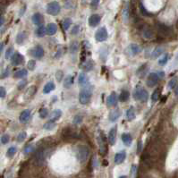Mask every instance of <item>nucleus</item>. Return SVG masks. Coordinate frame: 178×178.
Segmentation results:
<instances>
[{
    "instance_id": "obj_1",
    "label": "nucleus",
    "mask_w": 178,
    "mask_h": 178,
    "mask_svg": "<svg viewBox=\"0 0 178 178\" xmlns=\"http://www.w3.org/2000/svg\"><path fill=\"white\" fill-rule=\"evenodd\" d=\"M92 87L89 86V87H85L81 91L80 94H79V101L81 104L82 105H86L89 102L91 101L92 99Z\"/></svg>"
},
{
    "instance_id": "obj_2",
    "label": "nucleus",
    "mask_w": 178,
    "mask_h": 178,
    "mask_svg": "<svg viewBox=\"0 0 178 178\" xmlns=\"http://www.w3.org/2000/svg\"><path fill=\"white\" fill-rule=\"evenodd\" d=\"M133 98H134L135 100L146 102L149 99V94L148 92L142 86L137 85L136 88L134 89V91H133Z\"/></svg>"
},
{
    "instance_id": "obj_3",
    "label": "nucleus",
    "mask_w": 178,
    "mask_h": 178,
    "mask_svg": "<svg viewBox=\"0 0 178 178\" xmlns=\"http://www.w3.org/2000/svg\"><path fill=\"white\" fill-rule=\"evenodd\" d=\"M98 143L100 147V153L101 156H106L108 153V144L103 132H100L98 137Z\"/></svg>"
},
{
    "instance_id": "obj_4",
    "label": "nucleus",
    "mask_w": 178,
    "mask_h": 178,
    "mask_svg": "<svg viewBox=\"0 0 178 178\" xmlns=\"http://www.w3.org/2000/svg\"><path fill=\"white\" fill-rule=\"evenodd\" d=\"M60 10H61V7H60L59 3L57 1L50 2L47 6V13L50 15H53V16L57 15L60 13Z\"/></svg>"
},
{
    "instance_id": "obj_5",
    "label": "nucleus",
    "mask_w": 178,
    "mask_h": 178,
    "mask_svg": "<svg viewBox=\"0 0 178 178\" xmlns=\"http://www.w3.org/2000/svg\"><path fill=\"white\" fill-rule=\"evenodd\" d=\"M89 154H90V150H89L88 147L81 145L78 148L77 157H78V159H79L80 162H81V163L85 162L87 160L88 157H89Z\"/></svg>"
},
{
    "instance_id": "obj_6",
    "label": "nucleus",
    "mask_w": 178,
    "mask_h": 178,
    "mask_svg": "<svg viewBox=\"0 0 178 178\" xmlns=\"http://www.w3.org/2000/svg\"><path fill=\"white\" fill-rule=\"evenodd\" d=\"M45 158H46V151L44 148H40L39 150H38V151L35 154L34 157V161L35 164L37 166H42L45 162Z\"/></svg>"
},
{
    "instance_id": "obj_7",
    "label": "nucleus",
    "mask_w": 178,
    "mask_h": 178,
    "mask_svg": "<svg viewBox=\"0 0 178 178\" xmlns=\"http://www.w3.org/2000/svg\"><path fill=\"white\" fill-rule=\"evenodd\" d=\"M108 31L105 27H101L97 31H96V34H95V39L97 41L99 42H103L105 40H107L108 39Z\"/></svg>"
},
{
    "instance_id": "obj_8",
    "label": "nucleus",
    "mask_w": 178,
    "mask_h": 178,
    "mask_svg": "<svg viewBox=\"0 0 178 178\" xmlns=\"http://www.w3.org/2000/svg\"><path fill=\"white\" fill-rule=\"evenodd\" d=\"M24 62V57L23 55H21L20 53L16 52L13 55V57H11V64L15 66L20 65Z\"/></svg>"
},
{
    "instance_id": "obj_9",
    "label": "nucleus",
    "mask_w": 178,
    "mask_h": 178,
    "mask_svg": "<svg viewBox=\"0 0 178 178\" xmlns=\"http://www.w3.org/2000/svg\"><path fill=\"white\" fill-rule=\"evenodd\" d=\"M158 79H159V77L158 76V74L156 73H150L149 76H148V79H147V86L148 87H154L155 85H157Z\"/></svg>"
},
{
    "instance_id": "obj_10",
    "label": "nucleus",
    "mask_w": 178,
    "mask_h": 178,
    "mask_svg": "<svg viewBox=\"0 0 178 178\" xmlns=\"http://www.w3.org/2000/svg\"><path fill=\"white\" fill-rule=\"evenodd\" d=\"M116 134H117V126L116 125L108 132V142H109L110 145H114L116 143Z\"/></svg>"
},
{
    "instance_id": "obj_11",
    "label": "nucleus",
    "mask_w": 178,
    "mask_h": 178,
    "mask_svg": "<svg viewBox=\"0 0 178 178\" xmlns=\"http://www.w3.org/2000/svg\"><path fill=\"white\" fill-rule=\"evenodd\" d=\"M31 55L36 57V58H42L43 56H44V49L41 46L39 45H37L32 50H31Z\"/></svg>"
},
{
    "instance_id": "obj_12",
    "label": "nucleus",
    "mask_w": 178,
    "mask_h": 178,
    "mask_svg": "<svg viewBox=\"0 0 178 178\" xmlns=\"http://www.w3.org/2000/svg\"><path fill=\"white\" fill-rule=\"evenodd\" d=\"M117 104V95L116 92H112L107 99V105L110 108L116 106Z\"/></svg>"
},
{
    "instance_id": "obj_13",
    "label": "nucleus",
    "mask_w": 178,
    "mask_h": 178,
    "mask_svg": "<svg viewBox=\"0 0 178 178\" xmlns=\"http://www.w3.org/2000/svg\"><path fill=\"white\" fill-rule=\"evenodd\" d=\"M101 20L100 15H92L90 18H89V24L92 27H96L100 24Z\"/></svg>"
},
{
    "instance_id": "obj_14",
    "label": "nucleus",
    "mask_w": 178,
    "mask_h": 178,
    "mask_svg": "<svg viewBox=\"0 0 178 178\" xmlns=\"http://www.w3.org/2000/svg\"><path fill=\"white\" fill-rule=\"evenodd\" d=\"M125 158H126V152L125 150H122L115 155V163L116 165H120L124 161Z\"/></svg>"
},
{
    "instance_id": "obj_15",
    "label": "nucleus",
    "mask_w": 178,
    "mask_h": 178,
    "mask_svg": "<svg viewBox=\"0 0 178 178\" xmlns=\"http://www.w3.org/2000/svg\"><path fill=\"white\" fill-rule=\"evenodd\" d=\"M93 67H94V62L92 60H87L81 65V68L84 72H90L93 69Z\"/></svg>"
},
{
    "instance_id": "obj_16",
    "label": "nucleus",
    "mask_w": 178,
    "mask_h": 178,
    "mask_svg": "<svg viewBox=\"0 0 178 178\" xmlns=\"http://www.w3.org/2000/svg\"><path fill=\"white\" fill-rule=\"evenodd\" d=\"M142 35L146 39H151L154 37V31L149 25H145L142 29Z\"/></svg>"
},
{
    "instance_id": "obj_17",
    "label": "nucleus",
    "mask_w": 178,
    "mask_h": 178,
    "mask_svg": "<svg viewBox=\"0 0 178 178\" xmlns=\"http://www.w3.org/2000/svg\"><path fill=\"white\" fill-rule=\"evenodd\" d=\"M30 118H31V111H30L29 109L23 110V111L21 113L20 116H19V120H20V122L23 123V124H26V123L30 120Z\"/></svg>"
},
{
    "instance_id": "obj_18",
    "label": "nucleus",
    "mask_w": 178,
    "mask_h": 178,
    "mask_svg": "<svg viewBox=\"0 0 178 178\" xmlns=\"http://www.w3.org/2000/svg\"><path fill=\"white\" fill-rule=\"evenodd\" d=\"M128 50H129L130 55L136 56L141 52V47L139 45H137V44H131L128 48Z\"/></svg>"
},
{
    "instance_id": "obj_19",
    "label": "nucleus",
    "mask_w": 178,
    "mask_h": 178,
    "mask_svg": "<svg viewBox=\"0 0 178 178\" xmlns=\"http://www.w3.org/2000/svg\"><path fill=\"white\" fill-rule=\"evenodd\" d=\"M31 20H32V23L34 24H36V25H41L44 23V16L41 14H39V13H36V14L33 15Z\"/></svg>"
},
{
    "instance_id": "obj_20",
    "label": "nucleus",
    "mask_w": 178,
    "mask_h": 178,
    "mask_svg": "<svg viewBox=\"0 0 178 178\" xmlns=\"http://www.w3.org/2000/svg\"><path fill=\"white\" fill-rule=\"evenodd\" d=\"M148 71H149L148 65L145 64V65H142L141 67H139V69H138L137 72H136V74H137L138 77H140V78H143V77L147 74Z\"/></svg>"
},
{
    "instance_id": "obj_21",
    "label": "nucleus",
    "mask_w": 178,
    "mask_h": 178,
    "mask_svg": "<svg viewBox=\"0 0 178 178\" xmlns=\"http://www.w3.org/2000/svg\"><path fill=\"white\" fill-rule=\"evenodd\" d=\"M158 32H159L161 35H163V36H167V35H169L170 28L167 27V26L165 25V24L159 23V24H158Z\"/></svg>"
},
{
    "instance_id": "obj_22",
    "label": "nucleus",
    "mask_w": 178,
    "mask_h": 178,
    "mask_svg": "<svg viewBox=\"0 0 178 178\" xmlns=\"http://www.w3.org/2000/svg\"><path fill=\"white\" fill-rule=\"evenodd\" d=\"M56 89V85L53 81H49L48 82L45 86L43 88V93L44 94H49V92H53Z\"/></svg>"
},
{
    "instance_id": "obj_23",
    "label": "nucleus",
    "mask_w": 178,
    "mask_h": 178,
    "mask_svg": "<svg viewBox=\"0 0 178 178\" xmlns=\"http://www.w3.org/2000/svg\"><path fill=\"white\" fill-rule=\"evenodd\" d=\"M121 116V112L119 109H114L110 112L109 116H108V118L111 122H116Z\"/></svg>"
},
{
    "instance_id": "obj_24",
    "label": "nucleus",
    "mask_w": 178,
    "mask_h": 178,
    "mask_svg": "<svg viewBox=\"0 0 178 178\" xmlns=\"http://www.w3.org/2000/svg\"><path fill=\"white\" fill-rule=\"evenodd\" d=\"M122 141L126 146H130L132 142V137L130 133H124L122 135Z\"/></svg>"
},
{
    "instance_id": "obj_25",
    "label": "nucleus",
    "mask_w": 178,
    "mask_h": 178,
    "mask_svg": "<svg viewBox=\"0 0 178 178\" xmlns=\"http://www.w3.org/2000/svg\"><path fill=\"white\" fill-rule=\"evenodd\" d=\"M47 33V28L43 25H40L35 31V34L38 38H42L45 36V34Z\"/></svg>"
},
{
    "instance_id": "obj_26",
    "label": "nucleus",
    "mask_w": 178,
    "mask_h": 178,
    "mask_svg": "<svg viewBox=\"0 0 178 178\" xmlns=\"http://www.w3.org/2000/svg\"><path fill=\"white\" fill-rule=\"evenodd\" d=\"M73 82H74L73 77L72 75H67L64 80V87L66 89H69L73 84Z\"/></svg>"
},
{
    "instance_id": "obj_27",
    "label": "nucleus",
    "mask_w": 178,
    "mask_h": 178,
    "mask_svg": "<svg viewBox=\"0 0 178 178\" xmlns=\"http://www.w3.org/2000/svg\"><path fill=\"white\" fill-rule=\"evenodd\" d=\"M57 31V26L55 24V23H49L48 26H47V33L50 36L56 34Z\"/></svg>"
},
{
    "instance_id": "obj_28",
    "label": "nucleus",
    "mask_w": 178,
    "mask_h": 178,
    "mask_svg": "<svg viewBox=\"0 0 178 178\" xmlns=\"http://www.w3.org/2000/svg\"><path fill=\"white\" fill-rule=\"evenodd\" d=\"M61 116H62V111L60 109H56L50 115V121L55 122V121L58 120L61 117Z\"/></svg>"
},
{
    "instance_id": "obj_29",
    "label": "nucleus",
    "mask_w": 178,
    "mask_h": 178,
    "mask_svg": "<svg viewBox=\"0 0 178 178\" xmlns=\"http://www.w3.org/2000/svg\"><path fill=\"white\" fill-rule=\"evenodd\" d=\"M136 114H135V110L132 107H131L127 111H126V117L129 121H132L133 119L135 118Z\"/></svg>"
},
{
    "instance_id": "obj_30",
    "label": "nucleus",
    "mask_w": 178,
    "mask_h": 178,
    "mask_svg": "<svg viewBox=\"0 0 178 178\" xmlns=\"http://www.w3.org/2000/svg\"><path fill=\"white\" fill-rule=\"evenodd\" d=\"M28 74V72L26 69H21V70H18L17 72H15V78H18V79H23L24 77H26Z\"/></svg>"
},
{
    "instance_id": "obj_31",
    "label": "nucleus",
    "mask_w": 178,
    "mask_h": 178,
    "mask_svg": "<svg viewBox=\"0 0 178 178\" xmlns=\"http://www.w3.org/2000/svg\"><path fill=\"white\" fill-rule=\"evenodd\" d=\"M88 80H89V77L88 75L85 73H81L80 75H79V79H78V82L79 84L81 85H84L88 82Z\"/></svg>"
},
{
    "instance_id": "obj_32",
    "label": "nucleus",
    "mask_w": 178,
    "mask_h": 178,
    "mask_svg": "<svg viewBox=\"0 0 178 178\" xmlns=\"http://www.w3.org/2000/svg\"><path fill=\"white\" fill-rule=\"evenodd\" d=\"M26 39H27L26 33L25 32H20L16 37V43L19 44V45H22V44L25 41Z\"/></svg>"
},
{
    "instance_id": "obj_33",
    "label": "nucleus",
    "mask_w": 178,
    "mask_h": 178,
    "mask_svg": "<svg viewBox=\"0 0 178 178\" xmlns=\"http://www.w3.org/2000/svg\"><path fill=\"white\" fill-rule=\"evenodd\" d=\"M130 98V93L127 91H122L120 96H119V100L121 102H126Z\"/></svg>"
},
{
    "instance_id": "obj_34",
    "label": "nucleus",
    "mask_w": 178,
    "mask_h": 178,
    "mask_svg": "<svg viewBox=\"0 0 178 178\" xmlns=\"http://www.w3.org/2000/svg\"><path fill=\"white\" fill-rule=\"evenodd\" d=\"M130 16V10H129V7H128V4L125 6V7L124 8L123 10V19L124 21L126 23L128 21V18Z\"/></svg>"
},
{
    "instance_id": "obj_35",
    "label": "nucleus",
    "mask_w": 178,
    "mask_h": 178,
    "mask_svg": "<svg viewBox=\"0 0 178 178\" xmlns=\"http://www.w3.org/2000/svg\"><path fill=\"white\" fill-rule=\"evenodd\" d=\"M55 127H56V123L54 121H49V122L46 123L45 124L43 125V128L45 130H48V131L53 130Z\"/></svg>"
},
{
    "instance_id": "obj_36",
    "label": "nucleus",
    "mask_w": 178,
    "mask_h": 178,
    "mask_svg": "<svg viewBox=\"0 0 178 178\" xmlns=\"http://www.w3.org/2000/svg\"><path fill=\"white\" fill-rule=\"evenodd\" d=\"M36 92H37L36 86H31L27 90V92H26V96L27 97H32L36 93Z\"/></svg>"
},
{
    "instance_id": "obj_37",
    "label": "nucleus",
    "mask_w": 178,
    "mask_h": 178,
    "mask_svg": "<svg viewBox=\"0 0 178 178\" xmlns=\"http://www.w3.org/2000/svg\"><path fill=\"white\" fill-rule=\"evenodd\" d=\"M34 150H35L34 145H32V144H28V145H26V146L24 147L23 153H24L25 155H28V154L31 153L32 151H34Z\"/></svg>"
},
{
    "instance_id": "obj_38",
    "label": "nucleus",
    "mask_w": 178,
    "mask_h": 178,
    "mask_svg": "<svg viewBox=\"0 0 178 178\" xmlns=\"http://www.w3.org/2000/svg\"><path fill=\"white\" fill-rule=\"evenodd\" d=\"M162 53H163V49H162V48H160V47L156 48V49H154V51L152 52V57H153V58H157V57H158Z\"/></svg>"
},
{
    "instance_id": "obj_39",
    "label": "nucleus",
    "mask_w": 178,
    "mask_h": 178,
    "mask_svg": "<svg viewBox=\"0 0 178 178\" xmlns=\"http://www.w3.org/2000/svg\"><path fill=\"white\" fill-rule=\"evenodd\" d=\"M159 94H160V90L159 89H156V90L153 92V93L151 94V100L152 101H157L159 98Z\"/></svg>"
},
{
    "instance_id": "obj_40",
    "label": "nucleus",
    "mask_w": 178,
    "mask_h": 178,
    "mask_svg": "<svg viewBox=\"0 0 178 178\" xmlns=\"http://www.w3.org/2000/svg\"><path fill=\"white\" fill-rule=\"evenodd\" d=\"M79 50V44L77 42H72L70 45V51L71 53H76Z\"/></svg>"
},
{
    "instance_id": "obj_41",
    "label": "nucleus",
    "mask_w": 178,
    "mask_h": 178,
    "mask_svg": "<svg viewBox=\"0 0 178 178\" xmlns=\"http://www.w3.org/2000/svg\"><path fill=\"white\" fill-rule=\"evenodd\" d=\"M16 151H17V149H16L15 147H10V148L7 150V156L8 158H13V157L15 155Z\"/></svg>"
},
{
    "instance_id": "obj_42",
    "label": "nucleus",
    "mask_w": 178,
    "mask_h": 178,
    "mask_svg": "<svg viewBox=\"0 0 178 178\" xmlns=\"http://www.w3.org/2000/svg\"><path fill=\"white\" fill-rule=\"evenodd\" d=\"M168 54H165L161 58H159V60H158V65H165L166 63H167V61H168Z\"/></svg>"
},
{
    "instance_id": "obj_43",
    "label": "nucleus",
    "mask_w": 178,
    "mask_h": 178,
    "mask_svg": "<svg viewBox=\"0 0 178 178\" xmlns=\"http://www.w3.org/2000/svg\"><path fill=\"white\" fill-rule=\"evenodd\" d=\"M71 24H72V20L70 18H65L64 23H63V27H64L65 30H68L70 28Z\"/></svg>"
},
{
    "instance_id": "obj_44",
    "label": "nucleus",
    "mask_w": 178,
    "mask_h": 178,
    "mask_svg": "<svg viewBox=\"0 0 178 178\" xmlns=\"http://www.w3.org/2000/svg\"><path fill=\"white\" fill-rule=\"evenodd\" d=\"M48 115H49V110L47 108H43L40 109V111H39V116H40V118H46L48 116Z\"/></svg>"
},
{
    "instance_id": "obj_45",
    "label": "nucleus",
    "mask_w": 178,
    "mask_h": 178,
    "mask_svg": "<svg viewBox=\"0 0 178 178\" xmlns=\"http://www.w3.org/2000/svg\"><path fill=\"white\" fill-rule=\"evenodd\" d=\"M26 132H21L19 134H18V136H17V141L19 142H23L25 139H26Z\"/></svg>"
},
{
    "instance_id": "obj_46",
    "label": "nucleus",
    "mask_w": 178,
    "mask_h": 178,
    "mask_svg": "<svg viewBox=\"0 0 178 178\" xmlns=\"http://www.w3.org/2000/svg\"><path fill=\"white\" fill-rule=\"evenodd\" d=\"M82 116H81V115H76L75 116H74V118H73V124H75V125H78V124H80L81 122H82Z\"/></svg>"
},
{
    "instance_id": "obj_47",
    "label": "nucleus",
    "mask_w": 178,
    "mask_h": 178,
    "mask_svg": "<svg viewBox=\"0 0 178 178\" xmlns=\"http://www.w3.org/2000/svg\"><path fill=\"white\" fill-rule=\"evenodd\" d=\"M176 83H177V78H176V77H174V78L171 79L170 81L168 82V88H169V89L174 88L175 85H176Z\"/></svg>"
},
{
    "instance_id": "obj_48",
    "label": "nucleus",
    "mask_w": 178,
    "mask_h": 178,
    "mask_svg": "<svg viewBox=\"0 0 178 178\" xmlns=\"http://www.w3.org/2000/svg\"><path fill=\"white\" fill-rule=\"evenodd\" d=\"M27 66H28V69H29L30 71H33V70L35 69V67H36V62H35L34 60H30V61L28 62Z\"/></svg>"
},
{
    "instance_id": "obj_49",
    "label": "nucleus",
    "mask_w": 178,
    "mask_h": 178,
    "mask_svg": "<svg viewBox=\"0 0 178 178\" xmlns=\"http://www.w3.org/2000/svg\"><path fill=\"white\" fill-rule=\"evenodd\" d=\"M139 7H140V10H141V12H142V14L143 15H145V16H150V13L145 9V7L142 6V4L141 3L140 5H139Z\"/></svg>"
},
{
    "instance_id": "obj_50",
    "label": "nucleus",
    "mask_w": 178,
    "mask_h": 178,
    "mask_svg": "<svg viewBox=\"0 0 178 178\" xmlns=\"http://www.w3.org/2000/svg\"><path fill=\"white\" fill-rule=\"evenodd\" d=\"M13 53H14V49H13V48H9V49H7V52H6V58L7 59H9L10 57H12L13 56Z\"/></svg>"
},
{
    "instance_id": "obj_51",
    "label": "nucleus",
    "mask_w": 178,
    "mask_h": 178,
    "mask_svg": "<svg viewBox=\"0 0 178 178\" xmlns=\"http://www.w3.org/2000/svg\"><path fill=\"white\" fill-rule=\"evenodd\" d=\"M9 140H10L9 135H7V134H4V135L1 137V143H2V144H7V143H8Z\"/></svg>"
},
{
    "instance_id": "obj_52",
    "label": "nucleus",
    "mask_w": 178,
    "mask_h": 178,
    "mask_svg": "<svg viewBox=\"0 0 178 178\" xmlns=\"http://www.w3.org/2000/svg\"><path fill=\"white\" fill-rule=\"evenodd\" d=\"M27 85V81L26 80H22L19 84H18V90H23V89Z\"/></svg>"
},
{
    "instance_id": "obj_53",
    "label": "nucleus",
    "mask_w": 178,
    "mask_h": 178,
    "mask_svg": "<svg viewBox=\"0 0 178 178\" xmlns=\"http://www.w3.org/2000/svg\"><path fill=\"white\" fill-rule=\"evenodd\" d=\"M63 76H64V73L62 71H57V73H56V78L58 81H61L62 79H63Z\"/></svg>"
},
{
    "instance_id": "obj_54",
    "label": "nucleus",
    "mask_w": 178,
    "mask_h": 178,
    "mask_svg": "<svg viewBox=\"0 0 178 178\" xmlns=\"http://www.w3.org/2000/svg\"><path fill=\"white\" fill-rule=\"evenodd\" d=\"M7 95V91L4 87H0V98H4Z\"/></svg>"
},
{
    "instance_id": "obj_55",
    "label": "nucleus",
    "mask_w": 178,
    "mask_h": 178,
    "mask_svg": "<svg viewBox=\"0 0 178 178\" xmlns=\"http://www.w3.org/2000/svg\"><path fill=\"white\" fill-rule=\"evenodd\" d=\"M79 31H80V26L79 25H75V26L73 27V30H72L71 33L73 35H75V34H77L79 32Z\"/></svg>"
},
{
    "instance_id": "obj_56",
    "label": "nucleus",
    "mask_w": 178,
    "mask_h": 178,
    "mask_svg": "<svg viewBox=\"0 0 178 178\" xmlns=\"http://www.w3.org/2000/svg\"><path fill=\"white\" fill-rule=\"evenodd\" d=\"M100 0H92V3H91V6H92V7H97L98 6H99V4H100Z\"/></svg>"
},
{
    "instance_id": "obj_57",
    "label": "nucleus",
    "mask_w": 178,
    "mask_h": 178,
    "mask_svg": "<svg viewBox=\"0 0 178 178\" xmlns=\"http://www.w3.org/2000/svg\"><path fill=\"white\" fill-rule=\"evenodd\" d=\"M9 75V70L8 69H7L5 72H4V73L1 75V78H6V77H7Z\"/></svg>"
},
{
    "instance_id": "obj_58",
    "label": "nucleus",
    "mask_w": 178,
    "mask_h": 178,
    "mask_svg": "<svg viewBox=\"0 0 178 178\" xmlns=\"http://www.w3.org/2000/svg\"><path fill=\"white\" fill-rule=\"evenodd\" d=\"M158 76L159 77V78H163L164 76H165V73L163 72V71H160V72H158Z\"/></svg>"
},
{
    "instance_id": "obj_59",
    "label": "nucleus",
    "mask_w": 178,
    "mask_h": 178,
    "mask_svg": "<svg viewBox=\"0 0 178 178\" xmlns=\"http://www.w3.org/2000/svg\"><path fill=\"white\" fill-rule=\"evenodd\" d=\"M4 49V43H0V56H1Z\"/></svg>"
},
{
    "instance_id": "obj_60",
    "label": "nucleus",
    "mask_w": 178,
    "mask_h": 178,
    "mask_svg": "<svg viewBox=\"0 0 178 178\" xmlns=\"http://www.w3.org/2000/svg\"><path fill=\"white\" fill-rule=\"evenodd\" d=\"M4 21H5V19H4L3 15H2V16H0V26H1V25L4 23Z\"/></svg>"
},
{
    "instance_id": "obj_61",
    "label": "nucleus",
    "mask_w": 178,
    "mask_h": 178,
    "mask_svg": "<svg viewBox=\"0 0 178 178\" xmlns=\"http://www.w3.org/2000/svg\"><path fill=\"white\" fill-rule=\"evenodd\" d=\"M174 93H175V95H176V96H178V85H177V87L175 88V91H174Z\"/></svg>"
},
{
    "instance_id": "obj_62",
    "label": "nucleus",
    "mask_w": 178,
    "mask_h": 178,
    "mask_svg": "<svg viewBox=\"0 0 178 178\" xmlns=\"http://www.w3.org/2000/svg\"><path fill=\"white\" fill-rule=\"evenodd\" d=\"M119 178H127V177H126L125 175H122V176H120Z\"/></svg>"
}]
</instances>
